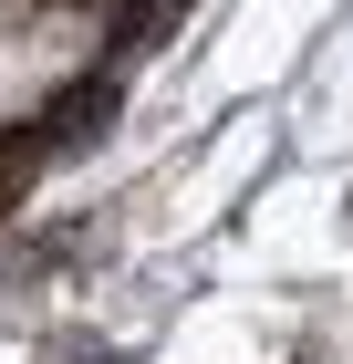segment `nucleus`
Here are the masks:
<instances>
[{"instance_id":"1","label":"nucleus","mask_w":353,"mask_h":364,"mask_svg":"<svg viewBox=\"0 0 353 364\" xmlns=\"http://www.w3.org/2000/svg\"><path fill=\"white\" fill-rule=\"evenodd\" d=\"M42 364H125V354H114V343H83V333H53Z\"/></svg>"},{"instance_id":"2","label":"nucleus","mask_w":353,"mask_h":364,"mask_svg":"<svg viewBox=\"0 0 353 364\" xmlns=\"http://www.w3.org/2000/svg\"><path fill=\"white\" fill-rule=\"evenodd\" d=\"M343 219H353V198H343Z\"/></svg>"}]
</instances>
